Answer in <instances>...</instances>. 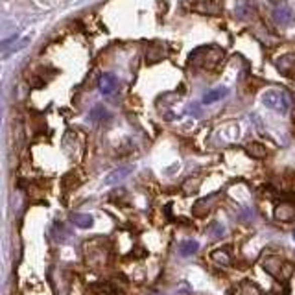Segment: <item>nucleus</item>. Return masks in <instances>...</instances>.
<instances>
[{"label":"nucleus","instance_id":"f257e3e1","mask_svg":"<svg viewBox=\"0 0 295 295\" xmlns=\"http://www.w3.org/2000/svg\"><path fill=\"white\" fill-rule=\"evenodd\" d=\"M262 268L264 271H268L273 279L286 280L290 279V275L293 273V264L286 262L284 258L275 257V255H269L262 260Z\"/></svg>","mask_w":295,"mask_h":295},{"label":"nucleus","instance_id":"f03ea898","mask_svg":"<svg viewBox=\"0 0 295 295\" xmlns=\"http://www.w3.org/2000/svg\"><path fill=\"white\" fill-rule=\"evenodd\" d=\"M223 57V52L216 46H203V48H198L194 54H190V63L196 65V67H214L220 59Z\"/></svg>","mask_w":295,"mask_h":295},{"label":"nucleus","instance_id":"7ed1b4c3","mask_svg":"<svg viewBox=\"0 0 295 295\" xmlns=\"http://www.w3.org/2000/svg\"><path fill=\"white\" fill-rule=\"evenodd\" d=\"M262 103L266 107L282 114L288 113V109H290V100H288L284 91H266L262 94Z\"/></svg>","mask_w":295,"mask_h":295},{"label":"nucleus","instance_id":"20e7f679","mask_svg":"<svg viewBox=\"0 0 295 295\" xmlns=\"http://www.w3.org/2000/svg\"><path fill=\"white\" fill-rule=\"evenodd\" d=\"M216 199H218V194H212L209 198H201L199 201H196L192 207V216L196 218H205V216H209L212 212L216 205Z\"/></svg>","mask_w":295,"mask_h":295},{"label":"nucleus","instance_id":"39448f33","mask_svg":"<svg viewBox=\"0 0 295 295\" xmlns=\"http://www.w3.org/2000/svg\"><path fill=\"white\" fill-rule=\"evenodd\" d=\"M275 218L279 221H293L295 220V203H290V201H284L275 207Z\"/></svg>","mask_w":295,"mask_h":295},{"label":"nucleus","instance_id":"423d86ee","mask_svg":"<svg viewBox=\"0 0 295 295\" xmlns=\"http://www.w3.org/2000/svg\"><path fill=\"white\" fill-rule=\"evenodd\" d=\"M131 172H133V168H131V166L116 168V170H113V172H109L107 175H105L103 183H105L107 187H111V185H118V183L124 181V179H126V177H128Z\"/></svg>","mask_w":295,"mask_h":295},{"label":"nucleus","instance_id":"0eeeda50","mask_svg":"<svg viewBox=\"0 0 295 295\" xmlns=\"http://www.w3.org/2000/svg\"><path fill=\"white\" fill-rule=\"evenodd\" d=\"M277 69L280 74L291 76L295 72V55L293 54H284L277 59Z\"/></svg>","mask_w":295,"mask_h":295},{"label":"nucleus","instance_id":"6e6552de","mask_svg":"<svg viewBox=\"0 0 295 295\" xmlns=\"http://www.w3.org/2000/svg\"><path fill=\"white\" fill-rule=\"evenodd\" d=\"M116 85H118V81L113 74H103L102 78H100V81H98V87H100L102 94H111V92H114Z\"/></svg>","mask_w":295,"mask_h":295},{"label":"nucleus","instance_id":"1a4fd4ad","mask_svg":"<svg viewBox=\"0 0 295 295\" xmlns=\"http://www.w3.org/2000/svg\"><path fill=\"white\" fill-rule=\"evenodd\" d=\"M70 220H72V223L76 227H80V229H89L94 223V218L91 214H83V212H74V214L70 216Z\"/></svg>","mask_w":295,"mask_h":295},{"label":"nucleus","instance_id":"9d476101","mask_svg":"<svg viewBox=\"0 0 295 295\" xmlns=\"http://www.w3.org/2000/svg\"><path fill=\"white\" fill-rule=\"evenodd\" d=\"M273 17H275V21L279 22L280 26H286V24H290L291 22V10L288 8V6H279L277 10L273 11Z\"/></svg>","mask_w":295,"mask_h":295},{"label":"nucleus","instance_id":"9b49d317","mask_svg":"<svg viewBox=\"0 0 295 295\" xmlns=\"http://www.w3.org/2000/svg\"><path fill=\"white\" fill-rule=\"evenodd\" d=\"M199 249V244L196 240H185L179 246V255L181 257H192V255H196Z\"/></svg>","mask_w":295,"mask_h":295},{"label":"nucleus","instance_id":"f8f14e48","mask_svg":"<svg viewBox=\"0 0 295 295\" xmlns=\"http://www.w3.org/2000/svg\"><path fill=\"white\" fill-rule=\"evenodd\" d=\"M227 96V89L225 87H218V89H212V91H209L207 94L203 96V103H214L218 102V100H221V98Z\"/></svg>","mask_w":295,"mask_h":295},{"label":"nucleus","instance_id":"ddd939ff","mask_svg":"<svg viewBox=\"0 0 295 295\" xmlns=\"http://www.w3.org/2000/svg\"><path fill=\"white\" fill-rule=\"evenodd\" d=\"M246 151L253 157V159H266V155H268V150H266L260 142H251V144L246 148Z\"/></svg>","mask_w":295,"mask_h":295},{"label":"nucleus","instance_id":"4468645a","mask_svg":"<svg viewBox=\"0 0 295 295\" xmlns=\"http://www.w3.org/2000/svg\"><path fill=\"white\" fill-rule=\"evenodd\" d=\"M210 258L218 264H223V266L231 264V255H229V249H227V247H223V249H214V251L210 253Z\"/></svg>","mask_w":295,"mask_h":295},{"label":"nucleus","instance_id":"2eb2a0df","mask_svg":"<svg viewBox=\"0 0 295 295\" xmlns=\"http://www.w3.org/2000/svg\"><path fill=\"white\" fill-rule=\"evenodd\" d=\"M89 118H91L92 122H100V120H103V118H109V113H107V109H103L102 105H96V107L91 109Z\"/></svg>","mask_w":295,"mask_h":295},{"label":"nucleus","instance_id":"dca6fc26","mask_svg":"<svg viewBox=\"0 0 295 295\" xmlns=\"http://www.w3.org/2000/svg\"><path fill=\"white\" fill-rule=\"evenodd\" d=\"M240 293L242 295H262V291L258 290L257 284H253V282L246 280V282H242V286H240Z\"/></svg>","mask_w":295,"mask_h":295},{"label":"nucleus","instance_id":"f3484780","mask_svg":"<svg viewBox=\"0 0 295 295\" xmlns=\"http://www.w3.org/2000/svg\"><path fill=\"white\" fill-rule=\"evenodd\" d=\"M207 232H209L210 238H220V236L225 234V227L221 225V223H218V221H212L209 225V229H207Z\"/></svg>","mask_w":295,"mask_h":295},{"label":"nucleus","instance_id":"a211bd4d","mask_svg":"<svg viewBox=\"0 0 295 295\" xmlns=\"http://www.w3.org/2000/svg\"><path fill=\"white\" fill-rule=\"evenodd\" d=\"M198 185H199V179H194V181H187L185 183V188H183V192L185 194H196L198 192Z\"/></svg>","mask_w":295,"mask_h":295},{"label":"nucleus","instance_id":"6ab92c4d","mask_svg":"<svg viewBox=\"0 0 295 295\" xmlns=\"http://www.w3.org/2000/svg\"><path fill=\"white\" fill-rule=\"evenodd\" d=\"M293 240H295V229H293Z\"/></svg>","mask_w":295,"mask_h":295},{"label":"nucleus","instance_id":"aec40b11","mask_svg":"<svg viewBox=\"0 0 295 295\" xmlns=\"http://www.w3.org/2000/svg\"><path fill=\"white\" fill-rule=\"evenodd\" d=\"M151 295H161V293H151Z\"/></svg>","mask_w":295,"mask_h":295}]
</instances>
